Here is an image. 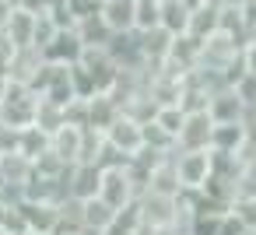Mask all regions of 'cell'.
<instances>
[{
  "mask_svg": "<svg viewBox=\"0 0 256 235\" xmlns=\"http://www.w3.org/2000/svg\"><path fill=\"white\" fill-rule=\"evenodd\" d=\"M172 162H176L179 190H204V182L210 179V148H179Z\"/></svg>",
  "mask_w": 256,
  "mask_h": 235,
  "instance_id": "1",
  "label": "cell"
},
{
  "mask_svg": "<svg viewBox=\"0 0 256 235\" xmlns=\"http://www.w3.org/2000/svg\"><path fill=\"white\" fill-rule=\"evenodd\" d=\"M238 53H242V42H238V39H232V36H224V32H210L207 39H200V64H196V67L224 74V70L238 60Z\"/></svg>",
  "mask_w": 256,
  "mask_h": 235,
  "instance_id": "2",
  "label": "cell"
},
{
  "mask_svg": "<svg viewBox=\"0 0 256 235\" xmlns=\"http://www.w3.org/2000/svg\"><path fill=\"white\" fill-rule=\"evenodd\" d=\"M102 134H106V144L112 151H120L123 158H134V154L144 151V123L134 120V116H126V112H120Z\"/></svg>",
  "mask_w": 256,
  "mask_h": 235,
  "instance_id": "3",
  "label": "cell"
},
{
  "mask_svg": "<svg viewBox=\"0 0 256 235\" xmlns=\"http://www.w3.org/2000/svg\"><path fill=\"white\" fill-rule=\"evenodd\" d=\"M98 196H102L109 207H116V210L130 207V204L137 200V182H134L130 168H126V165H109V168H102Z\"/></svg>",
  "mask_w": 256,
  "mask_h": 235,
  "instance_id": "4",
  "label": "cell"
},
{
  "mask_svg": "<svg viewBox=\"0 0 256 235\" xmlns=\"http://www.w3.org/2000/svg\"><path fill=\"white\" fill-rule=\"evenodd\" d=\"M64 182H67V196H74V200L98 196L102 165H98V162H74V165H67V172H64Z\"/></svg>",
  "mask_w": 256,
  "mask_h": 235,
  "instance_id": "5",
  "label": "cell"
},
{
  "mask_svg": "<svg viewBox=\"0 0 256 235\" xmlns=\"http://www.w3.org/2000/svg\"><path fill=\"white\" fill-rule=\"evenodd\" d=\"M210 134H214V116L207 109H193L182 120V130L176 137V148H210Z\"/></svg>",
  "mask_w": 256,
  "mask_h": 235,
  "instance_id": "6",
  "label": "cell"
},
{
  "mask_svg": "<svg viewBox=\"0 0 256 235\" xmlns=\"http://www.w3.org/2000/svg\"><path fill=\"white\" fill-rule=\"evenodd\" d=\"M81 144H84V126L60 123V126L50 134V151H53V154H56L64 165L81 162Z\"/></svg>",
  "mask_w": 256,
  "mask_h": 235,
  "instance_id": "7",
  "label": "cell"
},
{
  "mask_svg": "<svg viewBox=\"0 0 256 235\" xmlns=\"http://www.w3.org/2000/svg\"><path fill=\"white\" fill-rule=\"evenodd\" d=\"M207 112L214 116V123L246 120V106H242V98L235 95V88H232V84H221V88H214V92H210V98H207Z\"/></svg>",
  "mask_w": 256,
  "mask_h": 235,
  "instance_id": "8",
  "label": "cell"
},
{
  "mask_svg": "<svg viewBox=\"0 0 256 235\" xmlns=\"http://www.w3.org/2000/svg\"><path fill=\"white\" fill-rule=\"evenodd\" d=\"M218 14H221V4H218V0H193L186 32H190L193 39H207L210 32H218Z\"/></svg>",
  "mask_w": 256,
  "mask_h": 235,
  "instance_id": "9",
  "label": "cell"
},
{
  "mask_svg": "<svg viewBox=\"0 0 256 235\" xmlns=\"http://www.w3.org/2000/svg\"><path fill=\"white\" fill-rule=\"evenodd\" d=\"M81 53H84V42H81V36H78L74 28H60L56 39L42 50V56L53 60V64H78Z\"/></svg>",
  "mask_w": 256,
  "mask_h": 235,
  "instance_id": "10",
  "label": "cell"
},
{
  "mask_svg": "<svg viewBox=\"0 0 256 235\" xmlns=\"http://www.w3.org/2000/svg\"><path fill=\"white\" fill-rule=\"evenodd\" d=\"M249 134V120H232V123H214L210 134V148L214 151H242Z\"/></svg>",
  "mask_w": 256,
  "mask_h": 235,
  "instance_id": "11",
  "label": "cell"
},
{
  "mask_svg": "<svg viewBox=\"0 0 256 235\" xmlns=\"http://www.w3.org/2000/svg\"><path fill=\"white\" fill-rule=\"evenodd\" d=\"M98 14L112 32H134V0H98Z\"/></svg>",
  "mask_w": 256,
  "mask_h": 235,
  "instance_id": "12",
  "label": "cell"
},
{
  "mask_svg": "<svg viewBox=\"0 0 256 235\" xmlns=\"http://www.w3.org/2000/svg\"><path fill=\"white\" fill-rule=\"evenodd\" d=\"M112 221H116V207H109L102 196H88V200H81V224H84V228H92V232H106V228H112Z\"/></svg>",
  "mask_w": 256,
  "mask_h": 235,
  "instance_id": "13",
  "label": "cell"
},
{
  "mask_svg": "<svg viewBox=\"0 0 256 235\" xmlns=\"http://www.w3.org/2000/svg\"><path fill=\"white\" fill-rule=\"evenodd\" d=\"M36 18H39V14H32V11H25V8H14L11 22L4 25V36L11 39V46H14V50H18V46H32V36H36Z\"/></svg>",
  "mask_w": 256,
  "mask_h": 235,
  "instance_id": "14",
  "label": "cell"
},
{
  "mask_svg": "<svg viewBox=\"0 0 256 235\" xmlns=\"http://www.w3.org/2000/svg\"><path fill=\"white\" fill-rule=\"evenodd\" d=\"M190 8L193 0H162V28L168 36H182L190 25Z\"/></svg>",
  "mask_w": 256,
  "mask_h": 235,
  "instance_id": "15",
  "label": "cell"
},
{
  "mask_svg": "<svg viewBox=\"0 0 256 235\" xmlns=\"http://www.w3.org/2000/svg\"><path fill=\"white\" fill-rule=\"evenodd\" d=\"M74 32L81 36V42L84 46H109V39H112V28L102 22V14L95 11V14H88V18H81L78 25H74Z\"/></svg>",
  "mask_w": 256,
  "mask_h": 235,
  "instance_id": "16",
  "label": "cell"
},
{
  "mask_svg": "<svg viewBox=\"0 0 256 235\" xmlns=\"http://www.w3.org/2000/svg\"><path fill=\"white\" fill-rule=\"evenodd\" d=\"M162 25V0H134V32H151Z\"/></svg>",
  "mask_w": 256,
  "mask_h": 235,
  "instance_id": "17",
  "label": "cell"
},
{
  "mask_svg": "<svg viewBox=\"0 0 256 235\" xmlns=\"http://www.w3.org/2000/svg\"><path fill=\"white\" fill-rule=\"evenodd\" d=\"M232 88H235V95L242 98V106H246V116L256 109V70H242L235 81H232Z\"/></svg>",
  "mask_w": 256,
  "mask_h": 235,
  "instance_id": "18",
  "label": "cell"
},
{
  "mask_svg": "<svg viewBox=\"0 0 256 235\" xmlns=\"http://www.w3.org/2000/svg\"><path fill=\"white\" fill-rule=\"evenodd\" d=\"M242 22H246V32L256 36V0H246L242 4Z\"/></svg>",
  "mask_w": 256,
  "mask_h": 235,
  "instance_id": "19",
  "label": "cell"
},
{
  "mask_svg": "<svg viewBox=\"0 0 256 235\" xmlns=\"http://www.w3.org/2000/svg\"><path fill=\"white\" fill-rule=\"evenodd\" d=\"M11 14H14V0H0V32L11 22Z\"/></svg>",
  "mask_w": 256,
  "mask_h": 235,
  "instance_id": "20",
  "label": "cell"
},
{
  "mask_svg": "<svg viewBox=\"0 0 256 235\" xmlns=\"http://www.w3.org/2000/svg\"><path fill=\"white\" fill-rule=\"evenodd\" d=\"M242 235H256V228H246V232H242Z\"/></svg>",
  "mask_w": 256,
  "mask_h": 235,
  "instance_id": "21",
  "label": "cell"
},
{
  "mask_svg": "<svg viewBox=\"0 0 256 235\" xmlns=\"http://www.w3.org/2000/svg\"><path fill=\"white\" fill-rule=\"evenodd\" d=\"M0 123H4V120H0Z\"/></svg>",
  "mask_w": 256,
  "mask_h": 235,
  "instance_id": "22",
  "label": "cell"
}]
</instances>
